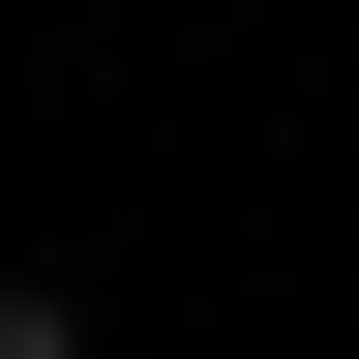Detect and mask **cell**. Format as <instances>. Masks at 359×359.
<instances>
[{
    "mask_svg": "<svg viewBox=\"0 0 359 359\" xmlns=\"http://www.w3.org/2000/svg\"><path fill=\"white\" fill-rule=\"evenodd\" d=\"M0 359H90V299H30V269H0Z\"/></svg>",
    "mask_w": 359,
    "mask_h": 359,
    "instance_id": "6da1fadb",
    "label": "cell"
}]
</instances>
